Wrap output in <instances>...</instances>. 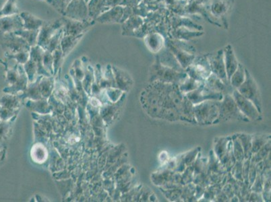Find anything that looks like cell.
Listing matches in <instances>:
<instances>
[{"instance_id": "obj_22", "label": "cell", "mask_w": 271, "mask_h": 202, "mask_svg": "<svg viewBox=\"0 0 271 202\" xmlns=\"http://www.w3.org/2000/svg\"><path fill=\"white\" fill-rule=\"evenodd\" d=\"M204 33L201 31H194L186 27H178L171 29L169 31V39H176V40L190 41L191 39L202 36Z\"/></svg>"}, {"instance_id": "obj_23", "label": "cell", "mask_w": 271, "mask_h": 202, "mask_svg": "<svg viewBox=\"0 0 271 202\" xmlns=\"http://www.w3.org/2000/svg\"><path fill=\"white\" fill-rule=\"evenodd\" d=\"M144 23L142 17L133 15L122 23V34L124 36H133L134 33Z\"/></svg>"}, {"instance_id": "obj_30", "label": "cell", "mask_w": 271, "mask_h": 202, "mask_svg": "<svg viewBox=\"0 0 271 202\" xmlns=\"http://www.w3.org/2000/svg\"><path fill=\"white\" fill-rule=\"evenodd\" d=\"M38 31H32V30L20 29L15 32L18 36L21 37L24 41L29 45L30 46L33 47L37 45V41H38Z\"/></svg>"}, {"instance_id": "obj_36", "label": "cell", "mask_w": 271, "mask_h": 202, "mask_svg": "<svg viewBox=\"0 0 271 202\" xmlns=\"http://www.w3.org/2000/svg\"><path fill=\"white\" fill-rule=\"evenodd\" d=\"M45 1L63 16L68 5L71 2V0H45Z\"/></svg>"}, {"instance_id": "obj_21", "label": "cell", "mask_w": 271, "mask_h": 202, "mask_svg": "<svg viewBox=\"0 0 271 202\" xmlns=\"http://www.w3.org/2000/svg\"><path fill=\"white\" fill-rule=\"evenodd\" d=\"M144 39L146 46L152 53L157 54L165 47V39L159 33H148Z\"/></svg>"}, {"instance_id": "obj_44", "label": "cell", "mask_w": 271, "mask_h": 202, "mask_svg": "<svg viewBox=\"0 0 271 202\" xmlns=\"http://www.w3.org/2000/svg\"><path fill=\"white\" fill-rule=\"evenodd\" d=\"M184 1H188V0H184Z\"/></svg>"}, {"instance_id": "obj_13", "label": "cell", "mask_w": 271, "mask_h": 202, "mask_svg": "<svg viewBox=\"0 0 271 202\" xmlns=\"http://www.w3.org/2000/svg\"><path fill=\"white\" fill-rule=\"evenodd\" d=\"M62 16L78 21L87 20L89 18L87 3L84 0H71Z\"/></svg>"}, {"instance_id": "obj_34", "label": "cell", "mask_w": 271, "mask_h": 202, "mask_svg": "<svg viewBox=\"0 0 271 202\" xmlns=\"http://www.w3.org/2000/svg\"><path fill=\"white\" fill-rule=\"evenodd\" d=\"M20 12L19 9L16 5V0H6L0 10V18L20 14Z\"/></svg>"}, {"instance_id": "obj_33", "label": "cell", "mask_w": 271, "mask_h": 202, "mask_svg": "<svg viewBox=\"0 0 271 202\" xmlns=\"http://www.w3.org/2000/svg\"><path fill=\"white\" fill-rule=\"evenodd\" d=\"M201 83L202 82L197 81V80H194L193 78L188 77V76L184 81H182L179 84L178 87L181 93L186 95L187 93H190V92L195 91V89H197L201 85Z\"/></svg>"}, {"instance_id": "obj_5", "label": "cell", "mask_w": 271, "mask_h": 202, "mask_svg": "<svg viewBox=\"0 0 271 202\" xmlns=\"http://www.w3.org/2000/svg\"><path fill=\"white\" fill-rule=\"evenodd\" d=\"M219 120L250 121L239 110L232 95L229 94L224 95L220 101Z\"/></svg>"}, {"instance_id": "obj_41", "label": "cell", "mask_w": 271, "mask_h": 202, "mask_svg": "<svg viewBox=\"0 0 271 202\" xmlns=\"http://www.w3.org/2000/svg\"><path fill=\"white\" fill-rule=\"evenodd\" d=\"M122 0H107V4L110 7L117 6L121 4Z\"/></svg>"}, {"instance_id": "obj_18", "label": "cell", "mask_w": 271, "mask_h": 202, "mask_svg": "<svg viewBox=\"0 0 271 202\" xmlns=\"http://www.w3.org/2000/svg\"><path fill=\"white\" fill-rule=\"evenodd\" d=\"M124 7L117 5L111 7L106 12L103 13L101 16L95 20L96 22L100 24H116L121 22L123 16Z\"/></svg>"}, {"instance_id": "obj_3", "label": "cell", "mask_w": 271, "mask_h": 202, "mask_svg": "<svg viewBox=\"0 0 271 202\" xmlns=\"http://www.w3.org/2000/svg\"><path fill=\"white\" fill-rule=\"evenodd\" d=\"M187 77L186 72H179L171 67L165 66L160 63L157 57L150 67V82L157 81L179 85Z\"/></svg>"}, {"instance_id": "obj_37", "label": "cell", "mask_w": 271, "mask_h": 202, "mask_svg": "<svg viewBox=\"0 0 271 202\" xmlns=\"http://www.w3.org/2000/svg\"><path fill=\"white\" fill-rule=\"evenodd\" d=\"M63 35V27H62V29L58 31L49 41L48 46H47L45 50H49V51L52 53L54 50H56L58 47L60 46V42H61V39Z\"/></svg>"}, {"instance_id": "obj_15", "label": "cell", "mask_w": 271, "mask_h": 202, "mask_svg": "<svg viewBox=\"0 0 271 202\" xmlns=\"http://www.w3.org/2000/svg\"><path fill=\"white\" fill-rule=\"evenodd\" d=\"M23 29V22L20 14L0 18V36L4 34L15 33Z\"/></svg>"}, {"instance_id": "obj_43", "label": "cell", "mask_w": 271, "mask_h": 202, "mask_svg": "<svg viewBox=\"0 0 271 202\" xmlns=\"http://www.w3.org/2000/svg\"><path fill=\"white\" fill-rule=\"evenodd\" d=\"M84 1H85L86 2L88 3V1H89L90 0H84Z\"/></svg>"}, {"instance_id": "obj_19", "label": "cell", "mask_w": 271, "mask_h": 202, "mask_svg": "<svg viewBox=\"0 0 271 202\" xmlns=\"http://www.w3.org/2000/svg\"><path fill=\"white\" fill-rule=\"evenodd\" d=\"M224 62H225L226 74L227 79L229 80L231 76L236 70L239 62L233 47L228 45L223 49Z\"/></svg>"}, {"instance_id": "obj_27", "label": "cell", "mask_w": 271, "mask_h": 202, "mask_svg": "<svg viewBox=\"0 0 271 202\" xmlns=\"http://www.w3.org/2000/svg\"><path fill=\"white\" fill-rule=\"evenodd\" d=\"M83 36L84 35H79V36H71V35L64 36L63 35L60 42V48L62 49L63 56L69 53V52L74 49Z\"/></svg>"}, {"instance_id": "obj_26", "label": "cell", "mask_w": 271, "mask_h": 202, "mask_svg": "<svg viewBox=\"0 0 271 202\" xmlns=\"http://www.w3.org/2000/svg\"><path fill=\"white\" fill-rule=\"evenodd\" d=\"M232 147L231 138H219L214 141V154L220 161L225 157L229 150Z\"/></svg>"}, {"instance_id": "obj_17", "label": "cell", "mask_w": 271, "mask_h": 202, "mask_svg": "<svg viewBox=\"0 0 271 202\" xmlns=\"http://www.w3.org/2000/svg\"><path fill=\"white\" fill-rule=\"evenodd\" d=\"M204 84L208 89L216 92V93H222L223 95H232L233 92L235 90L231 87L230 84L225 83L213 74H211L208 76V78L204 82Z\"/></svg>"}, {"instance_id": "obj_20", "label": "cell", "mask_w": 271, "mask_h": 202, "mask_svg": "<svg viewBox=\"0 0 271 202\" xmlns=\"http://www.w3.org/2000/svg\"><path fill=\"white\" fill-rule=\"evenodd\" d=\"M156 57L157 58L160 63L165 66L171 67L179 72H185V70L181 66L171 50L165 46L157 53Z\"/></svg>"}, {"instance_id": "obj_38", "label": "cell", "mask_w": 271, "mask_h": 202, "mask_svg": "<svg viewBox=\"0 0 271 202\" xmlns=\"http://www.w3.org/2000/svg\"><path fill=\"white\" fill-rule=\"evenodd\" d=\"M270 150L271 142L269 141L256 153V156L255 158V162L259 163V162H261V160L265 159V157H267L270 154V153H269Z\"/></svg>"}, {"instance_id": "obj_4", "label": "cell", "mask_w": 271, "mask_h": 202, "mask_svg": "<svg viewBox=\"0 0 271 202\" xmlns=\"http://www.w3.org/2000/svg\"><path fill=\"white\" fill-rule=\"evenodd\" d=\"M188 77L203 82L212 74L209 61L206 55L195 56L191 64L186 69Z\"/></svg>"}, {"instance_id": "obj_11", "label": "cell", "mask_w": 271, "mask_h": 202, "mask_svg": "<svg viewBox=\"0 0 271 202\" xmlns=\"http://www.w3.org/2000/svg\"><path fill=\"white\" fill-rule=\"evenodd\" d=\"M224 95L222 93H216L208 89L204 84V82L195 89V91L190 92L186 95L188 100L195 105L201 103L205 101H221Z\"/></svg>"}, {"instance_id": "obj_31", "label": "cell", "mask_w": 271, "mask_h": 202, "mask_svg": "<svg viewBox=\"0 0 271 202\" xmlns=\"http://www.w3.org/2000/svg\"><path fill=\"white\" fill-rule=\"evenodd\" d=\"M244 149L245 160L252 158V135L246 134H236Z\"/></svg>"}, {"instance_id": "obj_40", "label": "cell", "mask_w": 271, "mask_h": 202, "mask_svg": "<svg viewBox=\"0 0 271 202\" xmlns=\"http://www.w3.org/2000/svg\"><path fill=\"white\" fill-rule=\"evenodd\" d=\"M210 0H188L187 3L193 5H207Z\"/></svg>"}, {"instance_id": "obj_9", "label": "cell", "mask_w": 271, "mask_h": 202, "mask_svg": "<svg viewBox=\"0 0 271 202\" xmlns=\"http://www.w3.org/2000/svg\"><path fill=\"white\" fill-rule=\"evenodd\" d=\"M232 97L241 113L249 121H258L261 119V113L258 110L255 104L242 96L236 89L233 91Z\"/></svg>"}, {"instance_id": "obj_1", "label": "cell", "mask_w": 271, "mask_h": 202, "mask_svg": "<svg viewBox=\"0 0 271 202\" xmlns=\"http://www.w3.org/2000/svg\"><path fill=\"white\" fill-rule=\"evenodd\" d=\"M142 104L150 117L165 120L184 121L192 102L178 84L152 82L143 92Z\"/></svg>"}, {"instance_id": "obj_8", "label": "cell", "mask_w": 271, "mask_h": 202, "mask_svg": "<svg viewBox=\"0 0 271 202\" xmlns=\"http://www.w3.org/2000/svg\"><path fill=\"white\" fill-rule=\"evenodd\" d=\"M63 20V34L64 36H79V35H84L88 30L95 25L97 22L95 20L91 18H88L87 20L83 21H78L69 19V18L62 17Z\"/></svg>"}, {"instance_id": "obj_29", "label": "cell", "mask_w": 271, "mask_h": 202, "mask_svg": "<svg viewBox=\"0 0 271 202\" xmlns=\"http://www.w3.org/2000/svg\"><path fill=\"white\" fill-rule=\"evenodd\" d=\"M246 78V68L241 63H239L236 70L231 76L229 82L231 87L234 89H237L240 85H242Z\"/></svg>"}, {"instance_id": "obj_14", "label": "cell", "mask_w": 271, "mask_h": 202, "mask_svg": "<svg viewBox=\"0 0 271 202\" xmlns=\"http://www.w3.org/2000/svg\"><path fill=\"white\" fill-rule=\"evenodd\" d=\"M209 61L212 74L215 75L225 83H229L226 74L225 62H224L223 49L214 53L206 55ZM230 84V83H229Z\"/></svg>"}, {"instance_id": "obj_2", "label": "cell", "mask_w": 271, "mask_h": 202, "mask_svg": "<svg viewBox=\"0 0 271 202\" xmlns=\"http://www.w3.org/2000/svg\"><path fill=\"white\" fill-rule=\"evenodd\" d=\"M220 101H205L201 103L195 104L193 112L196 123L213 125L219 123Z\"/></svg>"}, {"instance_id": "obj_10", "label": "cell", "mask_w": 271, "mask_h": 202, "mask_svg": "<svg viewBox=\"0 0 271 202\" xmlns=\"http://www.w3.org/2000/svg\"><path fill=\"white\" fill-rule=\"evenodd\" d=\"M63 24L62 18L44 21L42 27L39 29L37 45L45 50L49 41L58 31L62 29Z\"/></svg>"}, {"instance_id": "obj_32", "label": "cell", "mask_w": 271, "mask_h": 202, "mask_svg": "<svg viewBox=\"0 0 271 202\" xmlns=\"http://www.w3.org/2000/svg\"><path fill=\"white\" fill-rule=\"evenodd\" d=\"M270 141L269 135L258 134L252 136V153L256 154L263 146Z\"/></svg>"}, {"instance_id": "obj_7", "label": "cell", "mask_w": 271, "mask_h": 202, "mask_svg": "<svg viewBox=\"0 0 271 202\" xmlns=\"http://www.w3.org/2000/svg\"><path fill=\"white\" fill-rule=\"evenodd\" d=\"M234 0H210L208 4V10L212 18L223 22L224 27L227 28V18L230 14Z\"/></svg>"}, {"instance_id": "obj_42", "label": "cell", "mask_w": 271, "mask_h": 202, "mask_svg": "<svg viewBox=\"0 0 271 202\" xmlns=\"http://www.w3.org/2000/svg\"><path fill=\"white\" fill-rule=\"evenodd\" d=\"M3 156V152L2 151H0V160H1V157Z\"/></svg>"}, {"instance_id": "obj_25", "label": "cell", "mask_w": 271, "mask_h": 202, "mask_svg": "<svg viewBox=\"0 0 271 202\" xmlns=\"http://www.w3.org/2000/svg\"><path fill=\"white\" fill-rule=\"evenodd\" d=\"M20 16L21 17L22 22H23L24 29L38 31L44 23L45 20L34 16L30 12H20Z\"/></svg>"}, {"instance_id": "obj_12", "label": "cell", "mask_w": 271, "mask_h": 202, "mask_svg": "<svg viewBox=\"0 0 271 202\" xmlns=\"http://www.w3.org/2000/svg\"><path fill=\"white\" fill-rule=\"evenodd\" d=\"M3 48L6 49L7 53H16L23 50H30L31 47L29 46L21 37L14 33L4 34L1 35Z\"/></svg>"}, {"instance_id": "obj_39", "label": "cell", "mask_w": 271, "mask_h": 202, "mask_svg": "<svg viewBox=\"0 0 271 202\" xmlns=\"http://www.w3.org/2000/svg\"><path fill=\"white\" fill-rule=\"evenodd\" d=\"M43 64L45 68L49 70H52L54 67V59H53L52 52L45 50L44 54H43Z\"/></svg>"}, {"instance_id": "obj_24", "label": "cell", "mask_w": 271, "mask_h": 202, "mask_svg": "<svg viewBox=\"0 0 271 202\" xmlns=\"http://www.w3.org/2000/svg\"><path fill=\"white\" fill-rule=\"evenodd\" d=\"M87 5L88 17L95 20L103 13L111 8L107 4V0H90Z\"/></svg>"}, {"instance_id": "obj_28", "label": "cell", "mask_w": 271, "mask_h": 202, "mask_svg": "<svg viewBox=\"0 0 271 202\" xmlns=\"http://www.w3.org/2000/svg\"><path fill=\"white\" fill-rule=\"evenodd\" d=\"M171 29H176L178 27H186L190 29H193L197 30V31H203V29L201 26L197 25V24L194 23L189 18L186 17H172L171 20Z\"/></svg>"}, {"instance_id": "obj_6", "label": "cell", "mask_w": 271, "mask_h": 202, "mask_svg": "<svg viewBox=\"0 0 271 202\" xmlns=\"http://www.w3.org/2000/svg\"><path fill=\"white\" fill-rule=\"evenodd\" d=\"M236 90L242 96L252 101L262 113V99L259 87L247 69H246L245 80Z\"/></svg>"}, {"instance_id": "obj_45", "label": "cell", "mask_w": 271, "mask_h": 202, "mask_svg": "<svg viewBox=\"0 0 271 202\" xmlns=\"http://www.w3.org/2000/svg\"></svg>"}, {"instance_id": "obj_16", "label": "cell", "mask_w": 271, "mask_h": 202, "mask_svg": "<svg viewBox=\"0 0 271 202\" xmlns=\"http://www.w3.org/2000/svg\"><path fill=\"white\" fill-rule=\"evenodd\" d=\"M165 46L171 50V53L175 56L181 66L183 67L184 70H186L191 64L195 59V54L188 53L186 50L175 46L174 45L171 44L168 39H165Z\"/></svg>"}, {"instance_id": "obj_35", "label": "cell", "mask_w": 271, "mask_h": 202, "mask_svg": "<svg viewBox=\"0 0 271 202\" xmlns=\"http://www.w3.org/2000/svg\"><path fill=\"white\" fill-rule=\"evenodd\" d=\"M231 140H232L233 153L235 158L236 159V161L244 162L245 160L244 149L236 134L231 137Z\"/></svg>"}]
</instances>
